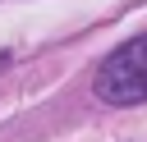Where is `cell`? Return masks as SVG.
<instances>
[{
  "instance_id": "6da1fadb",
  "label": "cell",
  "mask_w": 147,
  "mask_h": 142,
  "mask_svg": "<svg viewBox=\"0 0 147 142\" xmlns=\"http://www.w3.org/2000/svg\"><path fill=\"white\" fill-rule=\"evenodd\" d=\"M92 96L101 105H142L147 101V32L119 41L92 73Z\"/></svg>"
}]
</instances>
